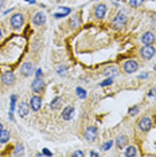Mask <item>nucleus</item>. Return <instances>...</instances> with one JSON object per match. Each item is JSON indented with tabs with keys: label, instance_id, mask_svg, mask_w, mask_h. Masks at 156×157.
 Here are the masks:
<instances>
[{
	"label": "nucleus",
	"instance_id": "f257e3e1",
	"mask_svg": "<svg viewBox=\"0 0 156 157\" xmlns=\"http://www.w3.org/2000/svg\"><path fill=\"white\" fill-rule=\"evenodd\" d=\"M125 24H127V15L122 14V12H119L112 20V27L114 30H122Z\"/></svg>",
	"mask_w": 156,
	"mask_h": 157
},
{
	"label": "nucleus",
	"instance_id": "f03ea898",
	"mask_svg": "<svg viewBox=\"0 0 156 157\" xmlns=\"http://www.w3.org/2000/svg\"><path fill=\"white\" fill-rule=\"evenodd\" d=\"M24 23V16L22 14H14L11 16V26L14 30H19Z\"/></svg>",
	"mask_w": 156,
	"mask_h": 157
},
{
	"label": "nucleus",
	"instance_id": "7ed1b4c3",
	"mask_svg": "<svg viewBox=\"0 0 156 157\" xmlns=\"http://www.w3.org/2000/svg\"><path fill=\"white\" fill-rule=\"evenodd\" d=\"M155 54H156V50H155V47H152L151 44H149V46H144L141 48V51H140V55H141L144 59L153 58V56H155Z\"/></svg>",
	"mask_w": 156,
	"mask_h": 157
},
{
	"label": "nucleus",
	"instance_id": "20e7f679",
	"mask_svg": "<svg viewBox=\"0 0 156 157\" xmlns=\"http://www.w3.org/2000/svg\"><path fill=\"white\" fill-rule=\"evenodd\" d=\"M137 69H139V64H137V62H136V61L129 59V61H127L124 63V71L127 74L136 73V71H137Z\"/></svg>",
	"mask_w": 156,
	"mask_h": 157
},
{
	"label": "nucleus",
	"instance_id": "39448f33",
	"mask_svg": "<svg viewBox=\"0 0 156 157\" xmlns=\"http://www.w3.org/2000/svg\"><path fill=\"white\" fill-rule=\"evenodd\" d=\"M34 70H35V67H34L32 62H24V63L22 64L20 71H22V75L23 77H30V75H32Z\"/></svg>",
	"mask_w": 156,
	"mask_h": 157
},
{
	"label": "nucleus",
	"instance_id": "423d86ee",
	"mask_svg": "<svg viewBox=\"0 0 156 157\" xmlns=\"http://www.w3.org/2000/svg\"><path fill=\"white\" fill-rule=\"evenodd\" d=\"M137 126H139V129L141 132H148L151 128H152V121H151L149 117H143V118L139 121Z\"/></svg>",
	"mask_w": 156,
	"mask_h": 157
},
{
	"label": "nucleus",
	"instance_id": "0eeeda50",
	"mask_svg": "<svg viewBox=\"0 0 156 157\" xmlns=\"http://www.w3.org/2000/svg\"><path fill=\"white\" fill-rule=\"evenodd\" d=\"M43 89H44L43 79H42V78H35V81L31 83V90L34 91V93L39 94V93H42V91H43Z\"/></svg>",
	"mask_w": 156,
	"mask_h": 157
},
{
	"label": "nucleus",
	"instance_id": "6e6552de",
	"mask_svg": "<svg viewBox=\"0 0 156 157\" xmlns=\"http://www.w3.org/2000/svg\"><path fill=\"white\" fill-rule=\"evenodd\" d=\"M97 133H98V130H97L95 126H89V128L85 130V138H86L89 143H93V141L97 138Z\"/></svg>",
	"mask_w": 156,
	"mask_h": 157
},
{
	"label": "nucleus",
	"instance_id": "1a4fd4ad",
	"mask_svg": "<svg viewBox=\"0 0 156 157\" xmlns=\"http://www.w3.org/2000/svg\"><path fill=\"white\" fill-rule=\"evenodd\" d=\"M155 39H156L155 34L151 32V31H147V32H144V34L141 35V43L144 44V46H149V44H152L153 42H155Z\"/></svg>",
	"mask_w": 156,
	"mask_h": 157
},
{
	"label": "nucleus",
	"instance_id": "9d476101",
	"mask_svg": "<svg viewBox=\"0 0 156 157\" xmlns=\"http://www.w3.org/2000/svg\"><path fill=\"white\" fill-rule=\"evenodd\" d=\"M105 14H106V6L105 4H98L94 7V17L95 19H104Z\"/></svg>",
	"mask_w": 156,
	"mask_h": 157
},
{
	"label": "nucleus",
	"instance_id": "9b49d317",
	"mask_svg": "<svg viewBox=\"0 0 156 157\" xmlns=\"http://www.w3.org/2000/svg\"><path fill=\"white\" fill-rule=\"evenodd\" d=\"M1 82H3L4 85H7V86H11V85H14V82H15V74L12 73V71H6V73L1 75Z\"/></svg>",
	"mask_w": 156,
	"mask_h": 157
},
{
	"label": "nucleus",
	"instance_id": "f8f14e48",
	"mask_svg": "<svg viewBox=\"0 0 156 157\" xmlns=\"http://www.w3.org/2000/svg\"><path fill=\"white\" fill-rule=\"evenodd\" d=\"M32 23H34V26H36V27L44 24L46 23V15H44L43 12H36V14L34 15V17H32Z\"/></svg>",
	"mask_w": 156,
	"mask_h": 157
},
{
	"label": "nucleus",
	"instance_id": "ddd939ff",
	"mask_svg": "<svg viewBox=\"0 0 156 157\" xmlns=\"http://www.w3.org/2000/svg\"><path fill=\"white\" fill-rule=\"evenodd\" d=\"M41 106H42V99H41V97L34 96L31 98V101H30V109H32L34 111H38L39 109H41Z\"/></svg>",
	"mask_w": 156,
	"mask_h": 157
},
{
	"label": "nucleus",
	"instance_id": "4468645a",
	"mask_svg": "<svg viewBox=\"0 0 156 157\" xmlns=\"http://www.w3.org/2000/svg\"><path fill=\"white\" fill-rule=\"evenodd\" d=\"M75 114V110L73 106H67V108L63 109V111H62V118L66 119V121H69V119L73 118V116Z\"/></svg>",
	"mask_w": 156,
	"mask_h": 157
},
{
	"label": "nucleus",
	"instance_id": "2eb2a0df",
	"mask_svg": "<svg viewBox=\"0 0 156 157\" xmlns=\"http://www.w3.org/2000/svg\"><path fill=\"white\" fill-rule=\"evenodd\" d=\"M28 111H30V105L26 103V102H22V103L19 105V109H17L19 116H20V117H26L27 114H28Z\"/></svg>",
	"mask_w": 156,
	"mask_h": 157
},
{
	"label": "nucleus",
	"instance_id": "dca6fc26",
	"mask_svg": "<svg viewBox=\"0 0 156 157\" xmlns=\"http://www.w3.org/2000/svg\"><path fill=\"white\" fill-rule=\"evenodd\" d=\"M81 26V19H79V15H74V16L70 19V28L75 30Z\"/></svg>",
	"mask_w": 156,
	"mask_h": 157
},
{
	"label": "nucleus",
	"instance_id": "f3484780",
	"mask_svg": "<svg viewBox=\"0 0 156 157\" xmlns=\"http://www.w3.org/2000/svg\"><path fill=\"white\" fill-rule=\"evenodd\" d=\"M9 138H11V133H9V130L3 129L1 133H0V143L6 144V143H8V141H9Z\"/></svg>",
	"mask_w": 156,
	"mask_h": 157
},
{
	"label": "nucleus",
	"instance_id": "a211bd4d",
	"mask_svg": "<svg viewBox=\"0 0 156 157\" xmlns=\"http://www.w3.org/2000/svg\"><path fill=\"white\" fill-rule=\"evenodd\" d=\"M127 143H128V137H125V136H119L117 137V140H116V145H117V148H124L125 145H127Z\"/></svg>",
	"mask_w": 156,
	"mask_h": 157
},
{
	"label": "nucleus",
	"instance_id": "6ab92c4d",
	"mask_svg": "<svg viewBox=\"0 0 156 157\" xmlns=\"http://www.w3.org/2000/svg\"><path fill=\"white\" fill-rule=\"evenodd\" d=\"M117 73H119V69H117L116 66H110L104 71V75H108V77H109V75H116Z\"/></svg>",
	"mask_w": 156,
	"mask_h": 157
},
{
	"label": "nucleus",
	"instance_id": "aec40b11",
	"mask_svg": "<svg viewBox=\"0 0 156 157\" xmlns=\"http://www.w3.org/2000/svg\"><path fill=\"white\" fill-rule=\"evenodd\" d=\"M137 154V150L133 145H129L127 149H125V156L127 157H132V156H136Z\"/></svg>",
	"mask_w": 156,
	"mask_h": 157
},
{
	"label": "nucleus",
	"instance_id": "412c9836",
	"mask_svg": "<svg viewBox=\"0 0 156 157\" xmlns=\"http://www.w3.org/2000/svg\"><path fill=\"white\" fill-rule=\"evenodd\" d=\"M24 154V146L22 144H17L16 148L14 149V156H23Z\"/></svg>",
	"mask_w": 156,
	"mask_h": 157
},
{
	"label": "nucleus",
	"instance_id": "4be33fe9",
	"mask_svg": "<svg viewBox=\"0 0 156 157\" xmlns=\"http://www.w3.org/2000/svg\"><path fill=\"white\" fill-rule=\"evenodd\" d=\"M50 106H51V109H59L61 108V98L59 97H57V98H54L51 101V103H50Z\"/></svg>",
	"mask_w": 156,
	"mask_h": 157
},
{
	"label": "nucleus",
	"instance_id": "5701e85b",
	"mask_svg": "<svg viewBox=\"0 0 156 157\" xmlns=\"http://www.w3.org/2000/svg\"><path fill=\"white\" fill-rule=\"evenodd\" d=\"M75 93H77V96L79 97V98H86V91L84 90V89H82V87H77V89H75Z\"/></svg>",
	"mask_w": 156,
	"mask_h": 157
},
{
	"label": "nucleus",
	"instance_id": "b1692460",
	"mask_svg": "<svg viewBox=\"0 0 156 157\" xmlns=\"http://www.w3.org/2000/svg\"><path fill=\"white\" fill-rule=\"evenodd\" d=\"M112 146H113V140H108L106 143H104V144H102V146H101V148H102V150H105V152H106V150H109V149L112 148Z\"/></svg>",
	"mask_w": 156,
	"mask_h": 157
},
{
	"label": "nucleus",
	"instance_id": "393cba45",
	"mask_svg": "<svg viewBox=\"0 0 156 157\" xmlns=\"http://www.w3.org/2000/svg\"><path fill=\"white\" fill-rule=\"evenodd\" d=\"M113 83V78L110 77V78H108V79H105V81H102L101 83H100V86L101 87H105V86H109V85H112Z\"/></svg>",
	"mask_w": 156,
	"mask_h": 157
},
{
	"label": "nucleus",
	"instance_id": "a878e982",
	"mask_svg": "<svg viewBox=\"0 0 156 157\" xmlns=\"http://www.w3.org/2000/svg\"><path fill=\"white\" fill-rule=\"evenodd\" d=\"M143 1L144 0H129V4L132 7H140L143 4Z\"/></svg>",
	"mask_w": 156,
	"mask_h": 157
},
{
	"label": "nucleus",
	"instance_id": "bb28decb",
	"mask_svg": "<svg viewBox=\"0 0 156 157\" xmlns=\"http://www.w3.org/2000/svg\"><path fill=\"white\" fill-rule=\"evenodd\" d=\"M66 71H67V67H65V66L58 67V70H57V73L59 74V75H65V74H66Z\"/></svg>",
	"mask_w": 156,
	"mask_h": 157
},
{
	"label": "nucleus",
	"instance_id": "cd10ccee",
	"mask_svg": "<svg viewBox=\"0 0 156 157\" xmlns=\"http://www.w3.org/2000/svg\"><path fill=\"white\" fill-rule=\"evenodd\" d=\"M137 113H139V106H135V108H130L129 109V114H130V116H136Z\"/></svg>",
	"mask_w": 156,
	"mask_h": 157
},
{
	"label": "nucleus",
	"instance_id": "c85d7f7f",
	"mask_svg": "<svg viewBox=\"0 0 156 157\" xmlns=\"http://www.w3.org/2000/svg\"><path fill=\"white\" fill-rule=\"evenodd\" d=\"M15 103H16V96H11V111H14Z\"/></svg>",
	"mask_w": 156,
	"mask_h": 157
},
{
	"label": "nucleus",
	"instance_id": "c756f323",
	"mask_svg": "<svg viewBox=\"0 0 156 157\" xmlns=\"http://www.w3.org/2000/svg\"><path fill=\"white\" fill-rule=\"evenodd\" d=\"M71 156L73 157H82V156H84V152H82V150H75V152H73V153H71Z\"/></svg>",
	"mask_w": 156,
	"mask_h": 157
},
{
	"label": "nucleus",
	"instance_id": "7c9ffc66",
	"mask_svg": "<svg viewBox=\"0 0 156 157\" xmlns=\"http://www.w3.org/2000/svg\"><path fill=\"white\" fill-rule=\"evenodd\" d=\"M65 16H67V12H61V14H57V12H55L54 14V17H57V19H59V17H65Z\"/></svg>",
	"mask_w": 156,
	"mask_h": 157
},
{
	"label": "nucleus",
	"instance_id": "2f4dec72",
	"mask_svg": "<svg viewBox=\"0 0 156 157\" xmlns=\"http://www.w3.org/2000/svg\"><path fill=\"white\" fill-rule=\"evenodd\" d=\"M148 96H149V97H156V87H153L152 90L148 93Z\"/></svg>",
	"mask_w": 156,
	"mask_h": 157
},
{
	"label": "nucleus",
	"instance_id": "473e14b6",
	"mask_svg": "<svg viewBox=\"0 0 156 157\" xmlns=\"http://www.w3.org/2000/svg\"><path fill=\"white\" fill-rule=\"evenodd\" d=\"M36 78H42V70H36Z\"/></svg>",
	"mask_w": 156,
	"mask_h": 157
},
{
	"label": "nucleus",
	"instance_id": "72a5a7b5",
	"mask_svg": "<svg viewBox=\"0 0 156 157\" xmlns=\"http://www.w3.org/2000/svg\"><path fill=\"white\" fill-rule=\"evenodd\" d=\"M43 154H47V156H51V152H50V150H47V149H43Z\"/></svg>",
	"mask_w": 156,
	"mask_h": 157
},
{
	"label": "nucleus",
	"instance_id": "f704fd0d",
	"mask_svg": "<svg viewBox=\"0 0 156 157\" xmlns=\"http://www.w3.org/2000/svg\"><path fill=\"white\" fill-rule=\"evenodd\" d=\"M90 156H94V157H95V156H100V153H97V152H93V150H92V152H90Z\"/></svg>",
	"mask_w": 156,
	"mask_h": 157
},
{
	"label": "nucleus",
	"instance_id": "c9c22d12",
	"mask_svg": "<svg viewBox=\"0 0 156 157\" xmlns=\"http://www.w3.org/2000/svg\"><path fill=\"white\" fill-rule=\"evenodd\" d=\"M3 6H4V0H0V9L3 8Z\"/></svg>",
	"mask_w": 156,
	"mask_h": 157
},
{
	"label": "nucleus",
	"instance_id": "e433bc0d",
	"mask_svg": "<svg viewBox=\"0 0 156 157\" xmlns=\"http://www.w3.org/2000/svg\"><path fill=\"white\" fill-rule=\"evenodd\" d=\"M1 130H3V125L0 124V133H1Z\"/></svg>",
	"mask_w": 156,
	"mask_h": 157
},
{
	"label": "nucleus",
	"instance_id": "4c0bfd02",
	"mask_svg": "<svg viewBox=\"0 0 156 157\" xmlns=\"http://www.w3.org/2000/svg\"><path fill=\"white\" fill-rule=\"evenodd\" d=\"M1 35H3V34H1V28H0V38H1Z\"/></svg>",
	"mask_w": 156,
	"mask_h": 157
}]
</instances>
